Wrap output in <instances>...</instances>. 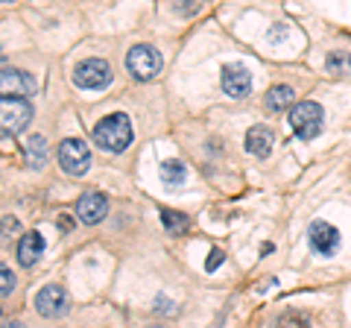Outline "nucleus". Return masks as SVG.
<instances>
[{"instance_id": "obj_13", "label": "nucleus", "mask_w": 351, "mask_h": 328, "mask_svg": "<svg viewBox=\"0 0 351 328\" xmlns=\"http://www.w3.org/2000/svg\"><path fill=\"white\" fill-rule=\"evenodd\" d=\"M44 255V237L41 232H27L24 237H21V244H18V261L24 267H32L36 261H41Z\"/></svg>"}, {"instance_id": "obj_16", "label": "nucleus", "mask_w": 351, "mask_h": 328, "mask_svg": "<svg viewBox=\"0 0 351 328\" xmlns=\"http://www.w3.org/2000/svg\"><path fill=\"white\" fill-rule=\"evenodd\" d=\"M325 68H328V73H334V76H351V56H348L346 50L328 53Z\"/></svg>"}, {"instance_id": "obj_19", "label": "nucleus", "mask_w": 351, "mask_h": 328, "mask_svg": "<svg viewBox=\"0 0 351 328\" xmlns=\"http://www.w3.org/2000/svg\"><path fill=\"white\" fill-rule=\"evenodd\" d=\"M276 328H311V323H307V316H304V314L290 311V314H284V316H281Z\"/></svg>"}, {"instance_id": "obj_22", "label": "nucleus", "mask_w": 351, "mask_h": 328, "mask_svg": "<svg viewBox=\"0 0 351 328\" xmlns=\"http://www.w3.org/2000/svg\"><path fill=\"white\" fill-rule=\"evenodd\" d=\"M219 264H223V253H219V249H211V255H208V261H205V270L214 272Z\"/></svg>"}, {"instance_id": "obj_7", "label": "nucleus", "mask_w": 351, "mask_h": 328, "mask_svg": "<svg viewBox=\"0 0 351 328\" xmlns=\"http://www.w3.org/2000/svg\"><path fill=\"white\" fill-rule=\"evenodd\" d=\"M73 82L80 85V89H88V91L106 89V85L112 82V68H108V62H103V59H85V62L76 65Z\"/></svg>"}, {"instance_id": "obj_14", "label": "nucleus", "mask_w": 351, "mask_h": 328, "mask_svg": "<svg viewBox=\"0 0 351 328\" xmlns=\"http://www.w3.org/2000/svg\"><path fill=\"white\" fill-rule=\"evenodd\" d=\"M24 156H27V167H32V170H41L44 167V161H47V141H44V135L27 138Z\"/></svg>"}, {"instance_id": "obj_15", "label": "nucleus", "mask_w": 351, "mask_h": 328, "mask_svg": "<svg viewBox=\"0 0 351 328\" xmlns=\"http://www.w3.org/2000/svg\"><path fill=\"white\" fill-rule=\"evenodd\" d=\"M295 100V91L290 85H272L267 91V108L269 112H284V108H290Z\"/></svg>"}, {"instance_id": "obj_12", "label": "nucleus", "mask_w": 351, "mask_h": 328, "mask_svg": "<svg viewBox=\"0 0 351 328\" xmlns=\"http://www.w3.org/2000/svg\"><path fill=\"white\" fill-rule=\"evenodd\" d=\"M272 144H276V135H272L269 126H252L249 132H246V150L252 152V156L267 159Z\"/></svg>"}, {"instance_id": "obj_23", "label": "nucleus", "mask_w": 351, "mask_h": 328, "mask_svg": "<svg viewBox=\"0 0 351 328\" xmlns=\"http://www.w3.org/2000/svg\"><path fill=\"white\" fill-rule=\"evenodd\" d=\"M0 328H24L21 323H9V325H0Z\"/></svg>"}, {"instance_id": "obj_10", "label": "nucleus", "mask_w": 351, "mask_h": 328, "mask_svg": "<svg viewBox=\"0 0 351 328\" xmlns=\"http://www.w3.org/2000/svg\"><path fill=\"white\" fill-rule=\"evenodd\" d=\"M223 91L234 100H243L252 91V73L243 68V65H226L223 68Z\"/></svg>"}, {"instance_id": "obj_21", "label": "nucleus", "mask_w": 351, "mask_h": 328, "mask_svg": "<svg viewBox=\"0 0 351 328\" xmlns=\"http://www.w3.org/2000/svg\"><path fill=\"white\" fill-rule=\"evenodd\" d=\"M18 232V220L15 217H3V220H0V237H9V235H15Z\"/></svg>"}, {"instance_id": "obj_1", "label": "nucleus", "mask_w": 351, "mask_h": 328, "mask_svg": "<svg viewBox=\"0 0 351 328\" xmlns=\"http://www.w3.org/2000/svg\"><path fill=\"white\" fill-rule=\"evenodd\" d=\"M132 138H135L132 120L123 112L108 115L94 126V144H100L106 152H123L132 144Z\"/></svg>"}, {"instance_id": "obj_9", "label": "nucleus", "mask_w": 351, "mask_h": 328, "mask_svg": "<svg viewBox=\"0 0 351 328\" xmlns=\"http://www.w3.org/2000/svg\"><path fill=\"white\" fill-rule=\"evenodd\" d=\"M108 211V202L100 191H85L80 200H76V217H80V223L85 226H97L106 217Z\"/></svg>"}, {"instance_id": "obj_20", "label": "nucleus", "mask_w": 351, "mask_h": 328, "mask_svg": "<svg viewBox=\"0 0 351 328\" xmlns=\"http://www.w3.org/2000/svg\"><path fill=\"white\" fill-rule=\"evenodd\" d=\"M15 272L12 270H9L6 264H0V299H3V296H9V293H12L15 290Z\"/></svg>"}, {"instance_id": "obj_6", "label": "nucleus", "mask_w": 351, "mask_h": 328, "mask_svg": "<svg viewBox=\"0 0 351 328\" xmlns=\"http://www.w3.org/2000/svg\"><path fill=\"white\" fill-rule=\"evenodd\" d=\"M36 94V80L27 71L0 68V100H24Z\"/></svg>"}, {"instance_id": "obj_8", "label": "nucleus", "mask_w": 351, "mask_h": 328, "mask_svg": "<svg viewBox=\"0 0 351 328\" xmlns=\"http://www.w3.org/2000/svg\"><path fill=\"white\" fill-rule=\"evenodd\" d=\"M36 311L41 316H47V320H56L68 311V293L59 284H47V288H41L36 293Z\"/></svg>"}, {"instance_id": "obj_5", "label": "nucleus", "mask_w": 351, "mask_h": 328, "mask_svg": "<svg viewBox=\"0 0 351 328\" xmlns=\"http://www.w3.org/2000/svg\"><path fill=\"white\" fill-rule=\"evenodd\" d=\"M32 120V106L27 100H0V138L21 135Z\"/></svg>"}, {"instance_id": "obj_3", "label": "nucleus", "mask_w": 351, "mask_h": 328, "mask_svg": "<svg viewBox=\"0 0 351 328\" xmlns=\"http://www.w3.org/2000/svg\"><path fill=\"white\" fill-rule=\"evenodd\" d=\"M161 65H164L161 53L156 47H149V45H135L126 53V71L135 76L138 82H147V80H152V76H158Z\"/></svg>"}, {"instance_id": "obj_4", "label": "nucleus", "mask_w": 351, "mask_h": 328, "mask_svg": "<svg viewBox=\"0 0 351 328\" xmlns=\"http://www.w3.org/2000/svg\"><path fill=\"white\" fill-rule=\"evenodd\" d=\"M59 164L68 176H82L91 167V147L82 138H64L59 144Z\"/></svg>"}, {"instance_id": "obj_18", "label": "nucleus", "mask_w": 351, "mask_h": 328, "mask_svg": "<svg viewBox=\"0 0 351 328\" xmlns=\"http://www.w3.org/2000/svg\"><path fill=\"white\" fill-rule=\"evenodd\" d=\"M184 164L182 161H176V159H170V161H164L161 164V179L167 182V185H179V182H184Z\"/></svg>"}, {"instance_id": "obj_2", "label": "nucleus", "mask_w": 351, "mask_h": 328, "mask_svg": "<svg viewBox=\"0 0 351 328\" xmlns=\"http://www.w3.org/2000/svg\"><path fill=\"white\" fill-rule=\"evenodd\" d=\"M322 120H325V112L319 103H295L290 108V129L295 135H299L302 141H313L316 135L322 132Z\"/></svg>"}, {"instance_id": "obj_24", "label": "nucleus", "mask_w": 351, "mask_h": 328, "mask_svg": "<svg viewBox=\"0 0 351 328\" xmlns=\"http://www.w3.org/2000/svg\"><path fill=\"white\" fill-rule=\"evenodd\" d=\"M149 328H167V325H149Z\"/></svg>"}, {"instance_id": "obj_11", "label": "nucleus", "mask_w": 351, "mask_h": 328, "mask_svg": "<svg viewBox=\"0 0 351 328\" xmlns=\"http://www.w3.org/2000/svg\"><path fill=\"white\" fill-rule=\"evenodd\" d=\"M311 246H313V253H319V255H334L339 246V232L331 223L316 220V223H311Z\"/></svg>"}, {"instance_id": "obj_17", "label": "nucleus", "mask_w": 351, "mask_h": 328, "mask_svg": "<svg viewBox=\"0 0 351 328\" xmlns=\"http://www.w3.org/2000/svg\"><path fill=\"white\" fill-rule=\"evenodd\" d=\"M161 220H164V229L170 235H184L188 232V217L182 211H173V209H161Z\"/></svg>"}]
</instances>
